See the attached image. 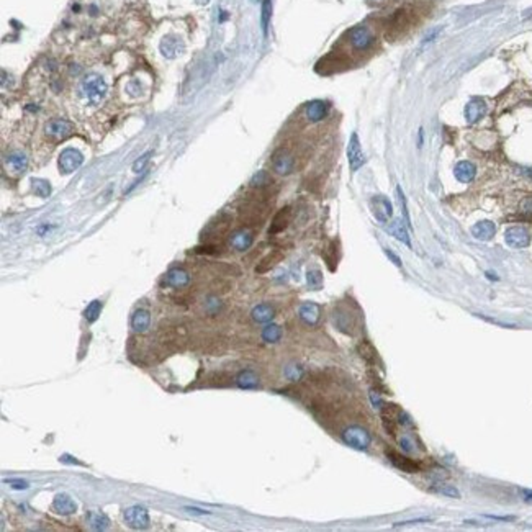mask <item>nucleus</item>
<instances>
[{
  "instance_id": "15",
  "label": "nucleus",
  "mask_w": 532,
  "mask_h": 532,
  "mask_svg": "<svg viewBox=\"0 0 532 532\" xmlns=\"http://www.w3.org/2000/svg\"><path fill=\"white\" fill-rule=\"evenodd\" d=\"M290 221H292V208H290V206H283V208H280L275 215H273L270 228H268V233L270 234L282 233L283 229H287Z\"/></svg>"
},
{
  "instance_id": "1",
  "label": "nucleus",
  "mask_w": 532,
  "mask_h": 532,
  "mask_svg": "<svg viewBox=\"0 0 532 532\" xmlns=\"http://www.w3.org/2000/svg\"><path fill=\"white\" fill-rule=\"evenodd\" d=\"M79 92H81V97L86 100L87 103L95 105L105 97L106 82L103 81V77L98 74H87L81 82Z\"/></svg>"
},
{
  "instance_id": "16",
  "label": "nucleus",
  "mask_w": 532,
  "mask_h": 532,
  "mask_svg": "<svg viewBox=\"0 0 532 532\" xmlns=\"http://www.w3.org/2000/svg\"><path fill=\"white\" fill-rule=\"evenodd\" d=\"M298 316L308 326H315V324H318L319 318H321V308L316 303L306 301V303H303L298 308Z\"/></svg>"
},
{
  "instance_id": "11",
  "label": "nucleus",
  "mask_w": 532,
  "mask_h": 532,
  "mask_svg": "<svg viewBox=\"0 0 532 532\" xmlns=\"http://www.w3.org/2000/svg\"><path fill=\"white\" fill-rule=\"evenodd\" d=\"M386 457H388V460L393 463L396 468L405 473H418L423 470V465L419 462L413 460V458L403 455V453L395 452V450H386Z\"/></svg>"
},
{
  "instance_id": "8",
  "label": "nucleus",
  "mask_w": 532,
  "mask_h": 532,
  "mask_svg": "<svg viewBox=\"0 0 532 532\" xmlns=\"http://www.w3.org/2000/svg\"><path fill=\"white\" fill-rule=\"evenodd\" d=\"M272 169L278 176H288L295 169V158L293 154L287 149H277L270 158Z\"/></svg>"
},
{
  "instance_id": "10",
  "label": "nucleus",
  "mask_w": 532,
  "mask_h": 532,
  "mask_svg": "<svg viewBox=\"0 0 532 532\" xmlns=\"http://www.w3.org/2000/svg\"><path fill=\"white\" fill-rule=\"evenodd\" d=\"M82 162H84V156L79 151L74 148H67L61 153L58 164H59V171L63 174H71L79 169Z\"/></svg>"
},
{
  "instance_id": "7",
  "label": "nucleus",
  "mask_w": 532,
  "mask_h": 532,
  "mask_svg": "<svg viewBox=\"0 0 532 532\" xmlns=\"http://www.w3.org/2000/svg\"><path fill=\"white\" fill-rule=\"evenodd\" d=\"M44 133L48 138H51L53 141H63V139L69 138L74 133V126L71 121L61 120V118H53L46 123L44 126Z\"/></svg>"
},
{
  "instance_id": "49",
  "label": "nucleus",
  "mask_w": 532,
  "mask_h": 532,
  "mask_svg": "<svg viewBox=\"0 0 532 532\" xmlns=\"http://www.w3.org/2000/svg\"><path fill=\"white\" fill-rule=\"evenodd\" d=\"M385 254L388 256V259H390L391 262H393V264H395L396 267H401V259H400V257L396 256L395 253H391L390 249H385Z\"/></svg>"
},
{
  "instance_id": "6",
  "label": "nucleus",
  "mask_w": 532,
  "mask_h": 532,
  "mask_svg": "<svg viewBox=\"0 0 532 532\" xmlns=\"http://www.w3.org/2000/svg\"><path fill=\"white\" fill-rule=\"evenodd\" d=\"M229 226H231V218L226 215L218 216L215 221L210 223V226L203 231V241H206L208 244H216V241H220L223 238V234L228 233Z\"/></svg>"
},
{
  "instance_id": "21",
  "label": "nucleus",
  "mask_w": 532,
  "mask_h": 532,
  "mask_svg": "<svg viewBox=\"0 0 532 532\" xmlns=\"http://www.w3.org/2000/svg\"><path fill=\"white\" fill-rule=\"evenodd\" d=\"M76 503L74 500L69 496V495H64V493H61V495H56V498L53 500V511H56L58 514H63V516H67V514H72L76 513Z\"/></svg>"
},
{
  "instance_id": "50",
  "label": "nucleus",
  "mask_w": 532,
  "mask_h": 532,
  "mask_svg": "<svg viewBox=\"0 0 532 532\" xmlns=\"http://www.w3.org/2000/svg\"><path fill=\"white\" fill-rule=\"evenodd\" d=\"M185 511L190 514H195V516H203V514H208V511H203V509L198 508H185Z\"/></svg>"
},
{
  "instance_id": "45",
  "label": "nucleus",
  "mask_w": 532,
  "mask_h": 532,
  "mask_svg": "<svg viewBox=\"0 0 532 532\" xmlns=\"http://www.w3.org/2000/svg\"><path fill=\"white\" fill-rule=\"evenodd\" d=\"M285 375H287L288 380L296 382V380H300V377H301V368L296 365H290V367H287V370H285Z\"/></svg>"
},
{
  "instance_id": "46",
  "label": "nucleus",
  "mask_w": 532,
  "mask_h": 532,
  "mask_svg": "<svg viewBox=\"0 0 532 532\" xmlns=\"http://www.w3.org/2000/svg\"><path fill=\"white\" fill-rule=\"evenodd\" d=\"M521 211H523L526 216L532 218V197H528L523 200V203H521Z\"/></svg>"
},
{
  "instance_id": "40",
  "label": "nucleus",
  "mask_w": 532,
  "mask_h": 532,
  "mask_svg": "<svg viewBox=\"0 0 532 532\" xmlns=\"http://www.w3.org/2000/svg\"><path fill=\"white\" fill-rule=\"evenodd\" d=\"M270 16H272V0H262V26H264L266 33H267L268 21H270Z\"/></svg>"
},
{
  "instance_id": "26",
  "label": "nucleus",
  "mask_w": 532,
  "mask_h": 532,
  "mask_svg": "<svg viewBox=\"0 0 532 532\" xmlns=\"http://www.w3.org/2000/svg\"><path fill=\"white\" fill-rule=\"evenodd\" d=\"M282 259H283V253H282V251H278V249L272 251V253H268L266 257H262V261H261L259 264H257V267H256V272H257V273H266V272L270 270V268L275 267Z\"/></svg>"
},
{
  "instance_id": "24",
  "label": "nucleus",
  "mask_w": 532,
  "mask_h": 532,
  "mask_svg": "<svg viewBox=\"0 0 532 532\" xmlns=\"http://www.w3.org/2000/svg\"><path fill=\"white\" fill-rule=\"evenodd\" d=\"M486 111V103L480 98L470 100L465 106V118L468 123H477Z\"/></svg>"
},
{
  "instance_id": "9",
  "label": "nucleus",
  "mask_w": 532,
  "mask_h": 532,
  "mask_svg": "<svg viewBox=\"0 0 532 532\" xmlns=\"http://www.w3.org/2000/svg\"><path fill=\"white\" fill-rule=\"evenodd\" d=\"M347 161H349L351 171L355 172L359 171L360 167L365 164V156H363V151L360 146L359 136L357 133H352V136L349 139V144H347Z\"/></svg>"
},
{
  "instance_id": "38",
  "label": "nucleus",
  "mask_w": 532,
  "mask_h": 532,
  "mask_svg": "<svg viewBox=\"0 0 532 532\" xmlns=\"http://www.w3.org/2000/svg\"><path fill=\"white\" fill-rule=\"evenodd\" d=\"M306 280H308V287L311 290H319L323 287V275L318 268H311L306 273Z\"/></svg>"
},
{
  "instance_id": "42",
  "label": "nucleus",
  "mask_w": 532,
  "mask_h": 532,
  "mask_svg": "<svg viewBox=\"0 0 532 532\" xmlns=\"http://www.w3.org/2000/svg\"><path fill=\"white\" fill-rule=\"evenodd\" d=\"M436 491L447 498H460V491L452 485H441L439 488H436Z\"/></svg>"
},
{
  "instance_id": "3",
  "label": "nucleus",
  "mask_w": 532,
  "mask_h": 532,
  "mask_svg": "<svg viewBox=\"0 0 532 532\" xmlns=\"http://www.w3.org/2000/svg\"><path fill=\"white\" fill-rule=\"evenodd\" d=\"M158 339L159 343L169 351H177L182 349L183 344L187 343L188 339V333L187 328L183 324H167L164 328L162 326L158 333Z\"/></svg>"
},
{
  "instance_id": "13",
  "label": "nucleus",
  "mask_w": 532,
  "mask_h": 532,
  "mask_svg": "<svg viewBox=\"0 0 532 532\" xmlns=\"http://www.w3.org/2000/svg\"><path fill=\"white\" fill-rule=\"evenodd\" d=\"M505 239L508 246H511V248L514 249H523V248H528V246L531 244V234L526 228L523 226H513L506 229L505 233Z\"/></svg>"
},
{
  "instance_id": "36",
  "label": "nucleus",
  "mask_w": 532,
  "mask_h": 532,
  "mask_svg": "<svg viewBox=\"0 0 532 532\" xmlns=\"http://www.w3.org/2000/svg\"><path fill=\"white\" fill-rule=\"evenodd\" d=\"M31 188H33V192L41 198H46V197H49V193H51V185H49V182L43 180V178H35V180L31 182Z\"/></svg>"
},
{
  "instance_id": "28",
  "label": "nucleus",
  "mask_w": 532,
  "mask_h": 532,
  "mask_svg": "<svg viewBox=\"0 0 532 532\" xmlns=\"http://www.w3.org/2000/svg\"><path fill=\"white\" fill-rule=\"evenodd\" d=\"M182 51V43L177 40L176 36H166L161 43V53L166 58H176V56Z\"/></svg>"
},
{
  "instance_id": "17",
  "label": "nucleus",
  "mask_w": 532,
  "mask_h": 532,
  "mask_svg": "<svg viewBox=\"0 0 532 532\" xmlns=\"http://www.w3.org/2000/svg\"><path fill=\"white\" fill-rule=\"evenodd\" d=\"M253 241H254V234L253 231H249V229H239V231H236L231 236V248L239 251V253H243V251H248L251 246H253Z\"/></svg>"
},
{
  "instance_id": "14",
  "label": "nucleus",
  "mask_w": 532,
  "mask_h": 532,
  "mask_svg": "<svg viewBox=\"0 0 532 532\" xmlns=\"http://www.w3.org/2000/svg\"><path fill=\"white\" fill-rule=\"evenodd\" d=\"M125 521L131 529H146L149 526V514L143 506H131L125 511Z\"/></svg>"
},
{
  "instance_id": "41",
  "label": "nucleus",
  "mask_w": 532,
  "mask_h": 532,
  "mask_svg": "<svg viewBox=\"0 0 532 532\" xmlns=\"http://www.w3.org/2000/svg\"><path fill=\"white\" fill-rule=\"evenodd\" d=\"M324 259H326V262L329 264V268H331V270H334V268H336V262H338V244L331 243V246H329V249H328V253L324 254Z\"/></svg>"
},
{
  "instance_id": "43",
  "label": "nucleus",
  "mask_w": 532,
  "mask_h": 532,
  "mask_svg": "<svg viewBox=\"0 0 532 532\" xmlns=\"http://www.w3.org/2000/svg\"><path fill=\"white\" fill-rule=\"evenodd\" d=\"M151 154H153V153H151V151H148V153L146 154H143L141 156V158H139V159H136V161H134L133 162V172H141V171H144V167H146V164H148V162H149V158H151Z\"/></svg>"
},
{
  "instance_id": "23",
  "label": "nucleus",
  "mask_w": 532,
  "mask_h": 532,
  "mask_svg": "<svg viewBox=\"0 0 532 532\" xmlns=\"http://www.w3.org/2000/svg\"><path fill=\"white\" fill-rule=\"evenodd\" d=\"M453 176H455V178L458 182L468 183V182L473 180L475 176H477V169H475V166L472 164V162L462 161V162H458V164L455 166V169H453Z\"/></svg>"
},
{
  "instance_id": "48",
  "label": "nucleus",
  "mask_w": 532,
  "mask_h": 532,
  "mask_svg": "<svg viewBox=\"0 0 532 532\" xmlns=\"http://www.w3.org/2000/svg\"><path fill=\"white\" fill-rule=\"evenodd\" d=\"M7 483L12 485L13 488H16V490H26L28 488V483H26V481H23V480L10 478V480H7Z\"/></svg>"
},
{
  "instance_id": "52",
  "label": "nucleus",
  "mask_w": 532,
  "mask_h": 532,
  "mask_svg": "<svg viewBox=\"0 0 532 532\" xmlns=\"http://www.w3.org/2000/svg\"><path fill=\"white\" fill-rule=\"evenodd\" d=\"M197 2H198V3H201V5H203V3H208V0H197Z\"/></svg>"
},
{
  "instance_id": "2",
  "label": "nucleus",
  "mask_w": 532,
  "mask_h": 532,
  "mask_svg": "<svg viewBox=\"0 0 532 532\" xmlns=\"http://www.w3.org/2000/svg\"><path fill=\"white\" fill-rule=\"evenodd\" d=\"M413 23H414L413 10L408 7H400L398 10H395L393 15L388 18L386 36H388L390 40H396V38L405 35V33L413 26Z\"/></svg>"
},
{
  "instance_id": "18",
  "label": "nucleus",
  "mask_w": 532,
  "mask_h": 532,
  "mask_svg": "<svg viewBox=\"0 0 532 532\" xmlns=\"http://www.w3.org/2000/svg\"><path fill=\"white\" fill-rule=\"evenodd\" d=\"M305 115L311 123L321 121L328 115V103L323 100H313L305 106Z\"/></svg>"
},
{
  "instance_id": "12",
  "label": "nucleus",
  "mask_w": 532,
  "mask_h": 532,
  "mask_svg": "<svg viewBox=\"0 0 532 532\" xmlns=\"http://www.w3.org/2000/svg\"><path fill=\"white\" fill-rule=\"evenodd\" d=\"M370 210L380 223H386L391 218V215H393L391 201L386 197H383V195H375V197L370 198Z\"/></svg>"
},
{
  "instance_id": "4",
  "label": "nucleus",
  "mask_w": 532,
  "mask_h": 532,
  "mask_svg": "<svg viewBox=\"0 0 532 532\" xmlns=\"http://www.w3.org/2000/svg\"><path fill=\"white\" fill-rule=\"evenodd\" d=\"M343 441L347 445H351L352 449L365 450L370 445L372 438L367 429L360 428V426H351V428H347L343 433Z\"/></svg>"
},
{
  "instance_id": "47",
  "label": "nucleus",
  "mask_w": 532,
  "mask_h": 532,
  "mask_svg": "<svg viewBox=\"0 0 532 532\" xmlns=\"http://www.w3.org/2000/svg\"><path fill=\"white\" fill-rule=\"evenodd\" d=\"M380 391H377V390H370V400H372V403H373V406L375 408H378V410H382V408H383V405H385V403L382 401V398H380Z\"/></svg>"
},
{
  "instance_id": "5",
  "label": "nucleus",
  "mask_w": 532,
  "mask_h": 532,
  "mask_svg": "<svg viewBox=\"0 0 532 532\" xmlns=\"http://www.w3.org/2000/svg\"><path fill=\"white\" fill-rule=\"evenodd\" d=\"M349 41L351 46L355 49V51H367L370 49L375 44V35L368 30L367 26H355L352 28L349 33Z\"/></svg>"
},
{
  "instance_id": "19",
  "label": "nucleus",
  "mask_w": 532,
  "mask_h": 532,
  "mask_svg": "<svg viewBox=\"0 0 532 532\" xmlns=\"http://www.w3.org/2000/svg\"><path fill=\"white\" fill-rule=\"evenodd\" d=\"M5 166H7V169L10 172L23 174L28 167V158L23 153H20V151H13V153H10L5 158Z\"/></svg>"
},
{
  "instance_id": "35",
  "label": "nucleus",
  "mask_w": 532,
  "mask_h": 532,
  "mask_svg": "<svg viewBox=\"0 0 532 532\" xmlns=\"http://www.w3.org/2000/svg\"><path fill=\"white\" fill-rule=\"evenodd\" d=\"M270 183H272V178L266 171L257 172L256 176L251 178V187H254L257 190H264V188H267L268 185H270Z\"/></svg>"
},
{
  "instance_id": "37",
  "label": "nucleus",
  "mask_w": 532,
  "mask_h": 532,
  "mask_svg": "<svg viewBox=\"0 0 532 532\" xmlns=\"http://www.w3.org/2000/svg\"><path fill=\"white\" fill-rule=\"evenodd\" d=\"M100 313H102V303H100L98 300H93L92 303H89V306L86 308L84 316H86V319L89 323H95L98 319Z\"/></svg>"
},
{
  "instance_id": "22",
  "label": "nucleus",
  "mask_w": 532,
  "mask_h": 532,
  "mask_svg": "<svg viewBox=\"0 0 532 532\" xmlns=\"http://www.w3.org/2000/svg\"><path fill=\"white\" fill-rule=\"evenodd\" d=\"M388 233L398 241H401L403 244H406L408 248H411V238L410 233H408V225L403 220H400V218H395L391 221V225L388 226Z\"/></svg>"
},
{
  "instance_id": "25",
  "label": "nucleus",
  "mask_w": 532,
  "mask_h": 532,
  "mask_svg": "<svg viewBox=\"0 0 532 532\" xmlns=\"http://www.w3.org/2000/svg\"><path fill=\"white\" fill-rule=\"evenodd\" d=\"M151 326V315L148 310H136L131 316V328L136 333H146Z\"/></svg>"
},
{
  "instance_id": "51",
  "label": "nucleus",
  "mask_w": 532,
  "mask_h": 532,
  "mask_svg": "<svg viewBox=\"0 0 532 532\" xmlns=\"http://www.w3.org/2000/svg\"><path fill=\"white\" fill-rule=\"evenodd\" d=\"M523 495L526 501H532V490H523Z\"/></svg>"
},
{
  "instance_id": "33",
  "label": "nucleus",
  "mask_w": 532,
  "mask_h": 532,
  "mask_svg": "<svg viewBox=\"0 0 532 532\" xmlns=\"http://www.w3.org/2000/svg\"><path fill=\"white\" fill-rule=\"evenodd\" d=\"M334 324H336V328H338L339 331L351 334V333H352V331H351V328H352V316H351V313L341 311V310L336 311V313H334Z\"/></svg>"
},
{
  "instance_id": "20",
  "label": "nucleus",
  "mask_w": 532,
  "mask_h": 532,
  "mask_svg": "<svg viewBox=\"0 0 532 532\" xmlns=\"http://www.w3.org/2000/svg\"><path fill=\"white\" fill-rule=\"evenodd\" d=\"M164 282L172 288H185L190 283V275L183 268H172L166 273Z\"/></svg>"
},
{
  "instance_id": "39",
  "label": "nucleus",
  "mask_w": 532,
  "mask_h": 532,
  "mask_svg": "<svg viewBox=\"0 0 532 532\" xmlns=\"http://www.w3.org/2000/svg\"><path fill=\"white\" fill-rule=\"evenodd\" d=\"M396 198H398V201H400L401 213H403V216H405V223L408 225V228L411 229V218H410V211H408V201H406V197H405V193H403V190H401L400 185L396 187Z\"/></svg>"
},
{
  "instance_id": "29",
  "label": "nucleus",
  "mask_w": 532,
  "mask_h": 532,
  "mask_svg": "<svg viewBox=\"0 0 532 532\" xmlns=\"http://www.w3.org/2000/svg\"><path fill=\"white\" fill-rule=\"evenodd\" d=\"M251 316H253L256 323H270L273 316H275V310H273V306H270V305L261 303L251 311Z\"/></svg>"
},
{
  "instance_id": "31",
  "label": "nucleus",
  "mask_w": 532,
  "mask_h": 532,
  "mask_svg": "<svg viewBox=\"0 0 532 532\" xmlns=\"http://www.w3.org/2000/svg\"><path fill=\"white\" fill-rule=\"evenodd\" d=\"M236 383L239 388L253 390V388H257V386H259V377H257L253 370H243L236 377Z\"/></svg>"
},
{
  "instance_id": "44",
  "label": "nucleus",
  "mask_w": 532,
  "mask_h": 532,
  "mask_svg": "<svg viewBox=\"0 0 532 532\" xmlns=\"http://www.w3.org/2000/svg\"><path fill=\"white\" fill-rule=\"evenodd\" d=\"M434 518H418V519H408V521H401V523H396L395 528H401V526H413V524H426V523H433Z\"/></svg>"
},
{
  "instance_id": "34",
  "label": "nucleus",
  "mask_w": 532,
  "mask_h": 532,
  "mask_svg": "<svg viewBox=\"0 0 532 532\" xmlns=\"http://www.w3.org/2000/svg\"><path fill=\"white\" fill-rule=\"evenodd\" d=\"M280 338H282V329L277 324H268L264 329H262V339L268 344L278 343Z\"/></svg>"
},
{
  "instance_id": "32",
  "label": "nucleus",
  "mask_w": 532,
  "mask_h": 532,
  "mask_svg": "<svg viewBox=\"0 0 532 532\" xmlns=\"http://www.w3.org/2000/svg\"><path fill=\"white\" fill-rule=\"evenodd\" d=\"M87 523L93 531H103L110 526L108 518L100 511H89L87 513Z\"/></svg>"
},
{
  "instance_id": "30",
  "label": "nucleus",
  "mask_w": 532,
  "mask_h": 532,
  "mask_svg": "<svg viewBox=\"0 0 532 532\" xmlns=\"http://www.w3.org/2000/svg\"><path fill=\"white\" fill-rule=\"evenodd\" d=\"M357 352H359V355L362 357L363 360H365L367 363H370V365H375L378 360V354H377V349L368 343L367 339L360 341L359 344H357Z\"/></svg>"
},
{
  "instance_id": "27",
  "label": "nucleus",
  "mask_w": 532,
  "mask_h": 532,
  "mask_svg": "<svg viewBox=\"0 0 532 532\" xmlns=\"http://www.w3.org/2000/svg\"><path fill=\"white\" fill-rule=\"evenodd\" d=\"M495 233H496L495 223H491V221H488V220L478 221L477 225L472 228V234H473V236L477 238V239H480V241H488V239H491L493 236H495Z\"/></svg>"
}]
</instances>
